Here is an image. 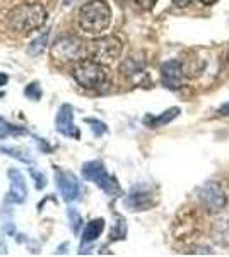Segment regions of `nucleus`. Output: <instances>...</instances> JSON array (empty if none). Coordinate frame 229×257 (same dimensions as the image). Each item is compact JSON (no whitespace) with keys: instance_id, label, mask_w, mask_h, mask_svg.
<instances>
[{"instance_id":"obj_1","label":"nucleus","mask_w":229,"mask_h":257,"mask_svg":"<svg viewBox=\"0 0 229 257\" xmlns=\"http://www.w3.org/2000/svg\"><path fill=\"white\" fill-rule=\"evenodd\" d=\"M48 11L43 4H23L16 6L7 12V24L12 31L28 35L31 31H36L47 23Z\"/></svg>"},{"instance_id":"obj_2","label":"nucleus","mask_w":229,"mask_h":257,"mask_svg":"<svg viewBox=\"0 0 229 257\" xmlns=\"http://www.w3.org/2000/svg\"><path fill=\"white\" fill-rule=\"evenodd\" d=\"M111 9L105 0H91L79 11V26L87 35H99L110 26Z\"/></svg>"},{"instance_id":"obj_3","label":"nucleus","mask_w":229,"mask_h":257,"mask_svg":"<svg viewBox=\"0 0 229 257\" xmlns=\"http://www.w3.org/2000/svg\"><path fill=\"white\" fill-rule=\"evenodd\" d=\"M74 79L86 89H98L106 82V70L96 60H81L72 70Z\"/></svg>"},{"instance_id":"obj_4","label":"nucleus","mask_w":229,"mask_h":257,"mask_svg":"<svg viewBox=\"0 0 229 257\" xmlns=\"http://www.w3.org/2000/svg\"><path fill=\"white\" fill-rule=\"evenodd\" d=\"M82 177H84L86 180L94 182L99 189L105 190L108 196H118V194L122 192L116 178L111 177L110 173L106 172L105 165L99 160L87 161V163L82 165Z\"/></svg>"},{"instance_id":"obj_5","label":"nucleus","mask_w":229,"mask_h":257,"mask_svg":"<svg viewBox=\"0 0 229 257\" xmlns=\"http://www.w3.org/2000/svg\"><path fill=\"white\" fill-rule=\"evenodd\" d=\"M87 55H89L87 47L74 36L58 38L52 47V57L62 62H81L86 60Z\"/></svg>"},{"instance_id":"obj_6","label":"nucleus","mask_w":229,"mask_h":257,"mask_svg":"<svg viewBox=\"0 0 229 257\" xmlns=\"http://www.w3.org/2000/svg\"><path fill=\"white\" fill-rule=\"evenodd\" d=\"M89 57L96 62H111L118 59L120 53H122V41L116 36H103L94 41H91L89 47H87Z\"/></svg>"},{"instance_id":"obj_7","label":"nucleus","mask_w":229,"mask_h":257,"mask_svg":"<svg viewBox=\"0 0 229 257\" xmlns=\"http://www.w3.org/2000/svg\"><path fill=\"white\" fill-rule=\"evenodd\" d=\"M200 201H202V204L205 206V209L210 211V213H219V211H222L227 204V197H226V194H224V190L220 189L219 184H214V182H210V184L202 187Z\"/></svg>"},{"instance_id":"obj_8","label":"nucleus","mask_w":229,"mask_h":257,"mask_svg":"<svg viewBox=\"0 0 229 257\" xmlns=\"http://www.w3.org/2000/svg\"><path fill=\"white\" fill-rule=\"evenodd\" d=\"M55 180H57V187L60 190L62 199L67 202L77 201L79 196H81V185H79L76 175H72L70 172H60L55 173Z\"/></svg>"},{"instance_id":"obj_9","label":"nucleus","mask_w":229,"mask_h":257,"mask_svg":"<svg viewBox=\"0 0 229 257\" xmlns=\"http://www.w3.org/2000/svg\"><path fill=\"white\" fill-rule=\"evenodd\" d=\"M55 125H57V131L60 132V134L67 136V138H72V139L81 138L79 128L74 125V110L70 105L60 106V110H58V113H57V118H55Z\"/></svg>"},{"instance_id":"obj_10","label":"nucleus","mask_w":229,"mask_h":257,"mask_svg":"<svg viewBox=\"0 0 229 257\" xmlns=\"http://www.w3.org/2000/svg\"><path fill=\"white\" fill-rule=\"evenodd\" d=\"M183 76H185V72H183V65L180 60H168L162 64L161 79H162V84H164L168 89L180 88Z\"/></svg>"},{"instance_id":"obj_11","label":"nucleus","mask_w":229,"mask_h":257,"mask_svg":"<svg viewBox=\"0 0 229 257\" xmlns=\"http://www.w3.org/2000/svg\"><path fill=\"white\" fill-rule=\"evenodd\" d=\"M7 177L11 180V190H9V201L16 202V204H23L26 201L28 196V189H26V182H24V177L19 170H9L7 172Z\"/></svg>"},{"instance_id":"obj_12","label":"nucleus","mask_w":229,"mask_h":257,"mask_svg":"<svg viewBox=\"0 0 229 257\" xmlns=\"http://www.w3.org/2000/svg\"><path fill=\"white\" fill-rule=\"evenodd\" d=\"M212 240H214L217 245L229 247V219L227 218H220L214 221V225H212Z\"/></svg>"},{"instance_id":"obj_13","label":"nucleus","mask_w":229,"mask_h":257,"mask_svg":"<svg viewBox=\"0 0 229 257\" xmlns=\"http://www.w3.org/2000/svg\"><path fill=\"white\" fill-rule=\"evenodd\" d=\"M103 230H105V219H93V221L87 223L84 228V233H82V245L86 243H93L98 237H101Z\"/></svg>"},{"instance_id":"obj_14","label":"nucleus","mask_w":229,"mask_h":257,"mask_svg":"<svg viewBox=\"0 0 229 257\" xmlns=\"http://www.w3.org/2000/svg\"><path fill=\"white\" fill-rule=\"evenodd\" d=\"M178 115H180V108H171V110L164 111V113H162L161 117H156V118L147 117V118H145V123H147L149 127H152V128L162 127V125H166V123L171 122L173 118H176Z\"/></svg>"},{"instance_id":"obj_15","label":"nucleus","mask_w":229,"mask_h":257,"mask_svg":"<svg viewBox=\"0 0 229 257\" xmlns=\"http://www.w3.org/2000/svg\"><path fill=\"white\" fill-rule=\"evenodd\" d=\"M127 204H130L132 208H134V211H142L145 208H149L152 202L149 201L147 194H132L130 199L127 201Z\"/></svg>"},{"instance_id":"obj_16","label":"nucleus","mask_w":229,"mask_h":257,"mask_svg":"<svg viewBox=\"0 0 229 257\" xmlns=\"http://www.w3.org/2000/svg\"><path fill=\"white\" fill-rule=\"evenodd\" d=\"M0 153H6V155L23 161V163H29V161H31V156H28L26 151H23V149H19L16 146H0Z\"/></svg>"},{"instance_id":"obj_17","label":"nucleus","mask_w":229,"mask_h":257,"mask_svg":"<svg viewBox=\"0 0 229 257\" xmlns=\"http://www.w3.org/2000/svg\"><path fill=\"white\" fill-rule=\"evenodd\" d=\"M48 35H50V33L47 31L45 35H41L40 38L33 40L31 43H29L28 50H26L28 55H40V53L45 50V45H47V41H48Z\"/></svg>"},{"instance_id":"obj_18","label":"nucleus","mask_w":229,"mask_h":257,"mask_svg":"<svg viewBox=\"0 0 229 257\" xmlns=\"http://www.w3.org/2000/svg\"><path fill=\"white\" fill-rule=\"evenodd\" d=\"M14 134H24V128L11 125V123H7L6 120L0 118V139L9 138V136H14Z\"/></svg>"},{"instance_id":"obj_19","label":"nucleus","mask_w":229,"mask_h":257,"mask_svg":"<svg viewBox=\"0 0 229 257\" xmlns=\"http://www.w3.org/2000/svg\"><path fill=\"white\" fill-rule=\"evenodd\" d=\"M24 94H26V98L38 101V99L41 98V88H40V84H38V82H31L29 86H26V89H24Z\"/></svg>"},{"instance_id":"obj_20","label":"nucleus","mask_w":229,"mask_h":257,"mask_svg":"<svg viewBox=\"0 0 229 257\" xmlns=\"http://www.w3.org/2000/svg\"><path fill=\"white\" fill-rule=\"evenodd\" d=\"M86 123H89V125H93V131L96 136H101L106 132V125L103 122H99V120H94V118H84Z\"/></svg>"},{"instance_id":"obj_21","label":"nucleus","mask_w":229,"mask_h":257,"mask_svg":"<svg viewBox=\"0 0 229 257\" xmlns=\"http://www.w3.org/2000/svg\"><path fill=\"white\" fill-rule=\"evenodd\" d=\"M29 173H31V177L36 180V189L38 190H41L45 185H47V178H45L43 173H40L36 168H29Z\"/></svg>"},{"instance_id":"obj_22","label":"nucleus","mask_w":229,"mask_h":257,"mask_svg":"<svg viewBox=\"0 0 229 257\" xmlns=\"http://www.w3.org/2000/svg\"><path fill=\"white\" fill-rule=\"evenodd\" d=\"M69 218H70V221H72V230H74V233H77L79 228H81V223H82L81 216H79L76 211L69 209Z\"/></svg>"},{"instance_id":"obj_23","label":"nucleus","mask_w":229,"mask_h":257,"mask_svg":"<svg viewBox=\"0 0 229 257\" xmlns=\"http://www.w3.org/2000/svg\"><path fill=\"white\" fill-rule=\"evenodd\" d=\"M135 2L139 4L144 11H151V9H154V6H156L157 0H135Z\"/></svg>"},{"instance_id":"obj_24","label":"nucleus","mask_w":229,"mask_h":257,"mask_svg":"<svg viewBox=\"0 0 229 257\" xmlns=\"http://www.w3.org/2000/svg\"><path fill=\"white\" fill-rule=\"evenodd\" d=\"M190 2H191V0H173V4H174V6H178V7H185V6H188Z\"/></svg>"},{"instance_id":"obj_25","label":"nucleus","mask_w":229,"mask_h":257,"mask_svg":"<svg viewBox=\"0 0 229 257\" xmlns=\"http://www.w3.org/2000/svg\"><path fill=\"white\" fill-rule=\"evenodd\" d=\"M7 81H9V77H7V74L0 72V88H2L4 84H7Z\"/></svg>"},{"instance_id":"obj_26","label":"nucleus","mask_w":229,"mask_h":257,"mask_svg":"<svg viewBox=\"0 0 229 257\" xmlns=\"http://www.w3.org/2000/svg\"><path fill=\"white\" fill-rule=\"evenodd\" d=\"M220 113H222V115H229V103H227V105H224L222 108H220Z\"/></svg>"},{"instance_id":"obj_27","label":"nucleus","mask_w":229,"mask_h":257,"mask_svg":"<svg viewBox=\"0 0 229 257\" xmlns=\"http://www.w3.org/2000/svg\"><path fill=\"white\" fill-rule=\"evenodd\" d=\"M202 4H205V6H212V4H215L217 0H200Z\"/></svg>"},{"instance_id":"obj_28","label":"nucleus","mask_w":229,"mask_h":257,"mask_svg":"<svg viewBox=\"0 0 229 257\" xmlns=\"http://www.w3.org/2000/svg\"><path fill=\"white\" fill-rule=\"evenodd\" d=\"M227 62H229V53H227Z\"/></svg>"}]
</instances>
